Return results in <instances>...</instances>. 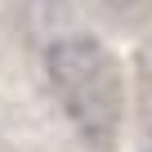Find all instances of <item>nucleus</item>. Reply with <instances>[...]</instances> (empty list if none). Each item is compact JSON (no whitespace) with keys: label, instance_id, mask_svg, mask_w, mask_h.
<instances>
[{"label":"nucleus","instance_id":"f257e3e1","mask_svg":"<svg viewBox=\"0 0 152 152\" xmlns=\"http://www.w3.org/2000/svg\"><path fill=\"white\" fill-rule=\"evenodd\" d=\"M49 81L67 116L90 139H107L121 121V72L94 36H72L49 49Z\"/></svg>","mask_w":152,"mask_h":152},{"label":"nucleus","instance_id":"f03ea898","mask_svg":"<svg viewBox=\"0 0 152 152\" xmlns=\"http://www.w3.org/2000/svg\"><path fill=\"white\" fill-rule=\"evenodd\" d=\"M112 5H130V0H112Z\"/></svg>","mask_w":152,"mask_h":152}]
</instances>
